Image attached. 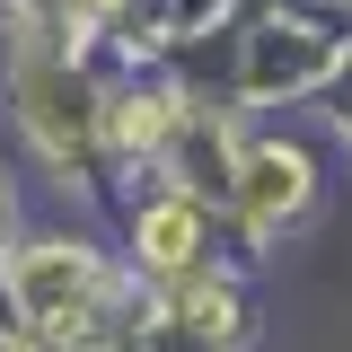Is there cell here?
I'll list each match as a JSON object with an SVG mask.
<instances>
[{
	"instance_id": "cell-5",
	"label": "cell",
	"mask_w": 352,
	"mask_h": 352,
	"mask_svg": "<svg viewBox=\"0 0 352 352\" xmlns=\"http://www.w3.org/2000/svg\"><path fill=\"white\" fill-rule=\"evenodd\" d=\"M185 317H194L203 335H229V300H220V291H185Z\"/></svg>"
},
{
	"instance_id": "cell-6",
	"label": "cell",
	"mask_w": 352,
	"mask_h": 352,
	"mask_svg": "<svg viewBox=\"0 0 352 352\" xmlns=\"http://www.w3.org/2000/svg\"><path fill=\"white\" fill-rule=\"evenodd\" d=\"M80 9H97V18H106V9H124V0H80Z\"/></svg>"
},
{
	"instance_id": "cell-2",
	"label": "cell",
	"mask_w": 352,
	"mask_h": 352,
	"mask_svg": "<svg viewBox=\"0 0 352 352\" xmlns=\"http://www.w3.org/2000/svg\"><path fill=\"white\" fill-rule=\"evenodd\" d=\"M308 194V168L291 159V150H264V159H247V212L273 220V212H291Z\"/></svg>"
},
{
	"instance_id": "cell-1",
	"label": "cell",
	"mask_w": 352,
	"mask_h": 352,
	"mask_svg": "<svg viewBox=\"0 0 352 352\" xmlns=\"http://www.w3.org/2000/svg\"><path fill=\"white\" fill-rule=\"evenodd\" d=\"M9 282H18V308L36 317V335L80 326L88 300H97V264H88L80 247H27V256L9 264Z\"/></svg>"
},
{
	"instance_id": "cell-4",
	"label": "cell",
	"mask_w": 352,
	"mask_h": 352,
	"mask_svg": "<svg viewBox=\"0 0 352 352\" xmlns=\"http://www.w3.org/2000/svg\"><path fill=\"white\" fill-rule=\"evenodd\" d=\"M159 132H168V115H159V106H141V97H132V106H115V141H132V150H141V141H159Z\"/></svg>"
},
{
	"instance_id": "cell-3",
	"label": "cell",
	"mask_w": 352,
	"mask_h": 352,
	"mask_svg": "<svg viewBox=\"0 0 352 352\" xmlns=\"http://www.w3.org/2000/svg\"><path fill=\"white\" fill-rule=\"evenodd\" d=\"M194 238H203L194 229V203H159V212L141 220V256L159 264V273H185L194 264Z\"/></svg>"
}]
</instances>
